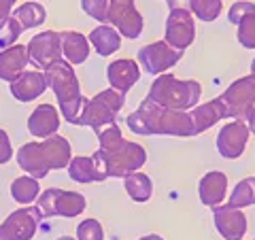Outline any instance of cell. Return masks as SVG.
<instances>
[{
    "mask_svg": "<svg viewBox=\"0 0 255 240\" xmlns=\"http://www.w3.org/2000/svg\"><path fill=\"white\" fill-rule=\"evenodd\" d=\"M17 164L21 170H26L32 179H45L49 174L51 166L49 159L45 155V149L41 142H26L23 147H19L17 151Z\"/></svg>",
    "mask_w": 255,
    "mask_h": 240,
    "instance_id": "cell-15",
    "label": "cell"
},
{
    "mask_svg": "<svg viewBox=\"0 0 255 240\" xmlns=\"http://www.w3.org/2000/svg\"><path fill=\"white\" fill-rule=\"evenodd\" d=\"M13 17L17 19L21 30H30V28H38L47 19V11H45V6L38 2H26V4H21L19 9H15Z\"/></svg>",
    "mask_w": 255,
    "mask_h": 240,
    "instance_id": "cell-27",
    "label": "cell"
},
{
    "mask_svg": "<svg viewBox=\"0 0 255 240\" xmlns=\"http://www.w3.org/2000/svg\"><path fill=\"white\" fill-rule=\"evenodd\" d=\"M96 153L105 164L109 177H128L132 172H138L147 162L145 147H140L138 142H128V140L119 149L111 151V153H102V151H96Z\"/></svg>",
    "mask_w": 255,
    "mask_h": 240,
    "instance_id": "cell-5",
    "label": "cell"
},
{
    "mask_svg": "<svg viewBox=\"0 0 255 240\" xmlns=\"http://www.w3.org/2000/svg\"><path fill=\"white\" fill-rule=\"evenodd\" d=\"M58 240H75V238H70V236H62V238H58Z\"/></svg>",
    "mask_w": 255,
    "mask_h": 240,
    "instance_id": "cell-43",
    "label": "cell"
},
{
    "mask_svg": "<svg viewBox=\"0 0 255 240\" xmlns=\"http://www.w3.org/2000/svg\"><path fill=\"white\" fill-rule=\"evenodd\" d=\"M96 134H98V140H100V149L98 151H102V153H111V151L119 149L126 142V138L122 136V130H119V125L115 121L105 125Z\"/></svg>",
    "mask_w": 255,
    "mask_h": 240,
    "instance_id": "cell-30",
    "label": "cell"
},
{
    "mask_svg": "<svg viewBox=\"0 0 255 240\" xmlns=\"http://www.w3.org/2000/svg\"><path fill=\"white\" fill-rule=\"evenodd\" d=\"M253 13H255V2H251V0H236L228 11V21L238 26L247 15H253Z\"/></svg>",
    "mask_w": 255,
    "mask_h": 240,
    "instance_id": "cell-35",
    "label": "cell"
},
{
    "mask_svg": "<svg viewBox=\"0 0 255 240\" xmlns=\"http://www.w3.org/2000/svg\"><path fill=\"white\" fill-rule=\"evenodd\" d=\"M219 102L223 107V113H226V119L232 117L236 121H245L255 105V79L249 75L234 81L219 96Z\"/></svg>",
    "mask_w": 255,
    "mask_h": 240,
    "instance_id": "cell-7",
    "label": "cell"
},
{
    "mask_svg": "<svg viewBox=\"0 0 255 240\" xmlns=\"http://www.w3.org/2000/svg\"><path fill=\"white\" fill-rule=\"evenodd\" d=\"M249 127L245 121H230L219 130L217 134V151L221 153V157L226 159H238L245 149L247 142H249Z\"/></svg>",
    "mask_w": 255,
    "mask_h": 240,
    "instance_id": "cell-12",
    "label": "cell"
},
{
    "mask_svg": "<svg viewBox=\"0 0 255 240\" xmlns=\"http://www.w3.org/2000/svg\"><path fill=\"white\" fill-rule=\"evenodd\" d=\"M81 9L90 15V17L107 23V13H109V0H81Z\"/></svg>",
    "mask_w": 255,
    "mask_h": 240,
    "instance_id": "cell-36",
    "label": "cell"
},
{
    "mask_svg": "<svg viewBox=\"0 0 255 240\" xmlns=\"http://www.w3.org/2000/svg\"><path fill=\"white\" fill-rule=\"evenodd\" d=\"M124 185L126 191L134 202H149L151 196H153V183L147 177L145 172H132L124 177Z\"/></svg>",
    "mask_w": 255,
    "mask_h": 240,
    "instance_id": "cell-26",
    "label": "cell"
},
{
    "mask_svg": "<svg viewBox=\"0 0 255 240\" xmlns=\"http://www.w3.org/2000/svg\"><path fill=\"white\" fill-rule=\"evenodd\" d=\"M245 123H247V127H249V132L255 134V105H253V109L249 111V115H247Z\"/></svg>",
    "mask_w": 255,
    "mask_h": 240,
    "instance_id": "cell-40",
    "label": "cell"
},
{
    "mask_svg": "<svg viewBox=\"0 0 255 240\" xmlns=\"http://www.w3.org/2000/svg\"><path fill=\"white\" fill-rule=\"evenodd\" d=\"M198 194H200V200H202L204 206L217 209L228 196V177L219 170L206 172L200 179V189H198Z\"/></svg>",
    "mask_w": 255,
    "mask_h": 240,
    "instance_id": "cell-19",
    "label": "cell"
},
{
    "mask_svg": "<svg viewBox=\"0 0 255 240\" xmlns=\"http://www.w3.org/2000/svg\"><path fill=\"white\" fill-rule=\"evenodd\" d=\"M45 81L47 87H51L55 98L60 102V109L73 105L75 100L81 98V90H79V79L73 66L66 60L53 62L49 68H45Z\"/></svg>",
    "mask_w": 255,
    "mask_h": 240,
    "instance_id": "cell-6",
    "label": "cell"
},
{
    "mask_svg": "<svg viewBox=\"0 0 255 240\" xmlns=\"http://www.w3.org/2000/svg\"><path fill=\"white\" fill-rule=\"evenodd\" d=\"M41 145L45 149L47 159H49L51 170H53V168L68 166L70 159H73V157H70V155H73V151H70V142L66 138H62V136H58V134H53V136H49V138H45Z\"/></svg>",
    "mask_w": 255,
    "mask_h": 240,
    "instance_id": "cell-25",
    "label": "cell"
},
{
    "mask_svg": "<svg viewBox=\"0 0 255 240\" xmlns=\"http://www.w3.org/2000/svg\"><path fill=\"white\" fill-rule=\"evenodd\" d=\"M107 23H111L119 34L128 38H138L142 34V26H145L134 0H109Z\"/></svg>",
    "mask_w": 255,
    "mask_h": 240,
    "instance_id": "cell-8",
    "label": "cell"
},
{
    "mask_svg": "<svg viewBox=\"0 0 255 240\" xmlns=\"http://www.w3.org/2000/svg\"><path fill=\"white\" fill-rule=\"evenodd\" d=\"M124 102H126V96L115 90H105V92L96 94L94 98L87 100L79 125H87V127H92L94 132L102 130L105 125L115 121V117L119 111H122Z\"/></svg>",
    "mask_w": 255,
    "mask_h": 240,
    "instance_id": "cell-4",
    "label": "cell"
},
{
    "mask_svg": "<svg viewBox=\"0 0 255 240\" xmlns=\"http://www.w3.org/2000/svg\"><path fill=\"white\" fill-rule=\"evenodd\" d=\"M11 157H13V147H11L9 134L0 127V164H6Z\"/></svg>",
    "mask_w": 255,
    "mask_h": 240,
    "instance_id": "cell-37",
    "label": "cell"
},
{
    "mask_svg": "<svg viewBox=\"0 0 255 240\" xmlns=\"http://www.w3.org/2000/svg\"><path fill=\"white\" fill-rule=\"evenodd\" d=\"M138 240H164L162 236H157V234H151V236H145V238H138Z\"/></svg>",
    "mask_w": 255,
    "mask_h": 240,
    "instance_id": "cell-42",
    "label": "cell"
},
{
    "mask_svg": "<svg viewBox=\"0 0 255 240\" xmlns=\"http://www.w3.org/2000/svg\"><path fill=\"white\" fill-rule=\"evenodd\" d=\"M77 238L79 240H105V232L98 219H85L79 223L77 228Z\"/></svg>",
    "mask_w": 255,
    "mask_h": 240,
    "instance_id": "cell-34",
    "label": "cell"
},
{
    "mask_svg": "<svg viewBox=\"0 0 255 240\" xmlns=\"http://www.w3.org/2000/svg\"><path fill=\"white\" fill-rule=\"evenodd\" d=\"M28 130L36 138H49L60 130V113L53 105H38L28 117Z\"/></svg>",
    "mask_w": 255,
    "mask_h": 240,
    "instance_id": "cell-17",
    "label": "cell"
},
{
    "mask_svg": "<svg viewBox=\"0 0 255 240\" xmlns=\"http://www.w3.org/2000/svg\"><path fill=\"white\" fill-rule=\"evenodd\" d=\"M202 96V85L189 79V81H181L170 73L159 75L149 87L147 100L162 109H172V111H189L200 102Z\"/></svg>",
    "mask_w": 255,
    "mask_h": 240,
    "instance_id": "cell-2",
    "label": "cell"
},
{
    "mask_svg": "<svg viewBox=\"0 0 255 240\" xmlns=\"http://www.w3.org/2000/svg\"><path fill=\"white\" fill-rule=\"evenodd\" d=\"M85 198L83 194L79 191H66V189H45L41 196L36 198V213L41 219H47V217H77L85 211Z\"/></svg>",
    "mask_w": 255,
    "mask_h": 240,
    "instance_id": "cell-3",
    "label": "cell"
},
{
    "mask_svg": "<svg viewBox=\"0 0 255 240\" xmlns=\"http://www.w3.org/2000/svg\"><path fill=\"white\" fill-rule=\"evenodd\" d=\"M0 240H17L4 226H0Z\"/></svg>",
    "mask_w": 255,
    "mask_h": 240,
    "instance_id": "cell-41",
    "label": "cell"
},
{
    "mask_svg": "<svg viewBox=\"0 0 255 240\" xmlns=\"http://www.w3.org/2000/svg\"><path fill=\"white\" fill-rule=\"evenodd\" d=\"M255 204V177H247L236 183V187L230 194L228 206L232 209H247V206Z\"/></svg>",
    "mask_w": 255,
    "mask_h": 240,
    "instance_id": "cell-29",
    "label": "cell"
},
{
    "mask_svg": "<svg viewBox=\"0 0 255 240\" xmlns=\"http://www.w3.org/2000/svg\"><path fill=\"white\" fill-rule=\"evenodd\" d=\"M68 177L77 183H94V181L98 183V181H105L109 174L98 153H94V155H79L70 159Z\"/></svg>",
    "mask_w": 255,
    "mask_h": 240,
    "instance_id": "cell-16",
    "label": "cell"
},
{
    "mask_svg": "<svg viewBox=\"0 0 255 240\" xmlns=\"http://www.w3.org/2000/svg\"><path fill=\"white\" fill-rule=\"evenodd\" d=\"M21 34V26L17 23L15 17H9L2 26H0V49H6V47H11L15 41H17V36Z\"/></svg>",
    "mask_w": 255,
    "mask_h": 240,
    "instance_id": "cell-33",
    "label": "cell"
},
{
    "mask_svg": "<svg viewBox=\"0 0 255 240\" xmlns=\"http://www.w3.org/2000/svg\"><path fill=\"white\" fill-rule=\"evenodd\" d=\"M181 58H183V51L172 49L166 41L151 43L138 49V62L149 75H164V70L179 64Z\"/></svg>",
    "mask_w": 255,
    "mask_h": 240,
    "instance_id": "cell-9",
    "label": "cell"
},
{
    "mask_svg": "<svg viewBox=\"0 0 255 240\" xmlns=\"http://www.w3.org/2000/svg\"><path fill=\"white\" fill-rule=\"evenodd\" d=\"M189 119H191V125H194V136H196V134L206 132L217 121H221V119H226V113H223V107H221L219 98H215L211 102H206V105L191 109Z\"/></svg>",
    "mask_w": 255,
    "mask_h": 240,
    "instance_id": "cell-22",
    "label": "cell"
},
{
    "mask_svg": "<svg viewBox=\"0 0 255 240\" xmlns=\"http://www.w3.org/2000/svg\"><path fill=\"white\" fill-rule=\"evenodd\" d=\"M60 43H62V55L66 58V62L73 64H83L90 55V41L75 30L60 32Z\"/></svg>",
    "mask_w": 255,
    "mask_h": 240,
    "instance_id": "cell-23",
    "label": "cell"
},
{
    "mask_svg": "<svg viewBox=\"0 0 255 240\" xmlns=\"http://www.w3.org/2000/svg\"><path fill=\"white\" fill-rule=\"evenodd\" d=\"M221 0H191L189 2V13L202 21H215L221 15Z\"/></svg>",
    "mask_w": 255,
    "mask_h": 240,
    "instance_id": "cell-31",
    "label": "cell"
},
{
    "mask_svg": "<svg viewBox=\"0 0 255 240\" xmlns=\"http://www.w3.org/2000/svg\"><path fill=\"white\" fill-rule=\"evenodd\" d=\"M196 38V21L194 15L189 11L183 9H174L168 13V19H166V38L172 49L177 51H185L187 47L194 43Z\"/></svg>",
    "mask_w": 255,
    "mask_h": 240,
    "instance_id": "cell-10",
    "label": "cell"
},
{
    "mask_svg": "<svg viewBox=\"0 0 255 240\" xmlns=\"http://www.w3.org/2000/svg\"><path fill=\"white\" fill-rule=\"evenodd\" d=\"M17 2V0H0V26L11 17V6Z\"/></svg>",
    "mask_w": 255,
    "mask_h": 240,
    "instance_id": "cell-38",
    "label": "cell"
},
{
    "mask_svg": "<svg viewBox=\"0 0 255 240\" xmlns=\"http://www.w3.org/2000/svg\"><path fill=\"white\" fill-rule=\"evenodd\" d=\"M128 127L134 134H166V136H179V138H189L194 136V125L187 111H172L153 105L151 100H142L138 111L128 115Z\"/></svg>",
    "mask_w": 255,
    "mask_h": 240,
    "instance_id": "cell-1",
    "label": "cell"
},
{
    "mask_svg": "<svg viewBox=\"0 0 255 240\" xmlns=\"http://www.w3.org/2000/svg\"><path fill=\"white\" fill-rule=\"evenodd\" d=\"M38 219L41 217H38L34 206H26V209H19V211L11 213L2 226L9 230L17 240H30L32 236H34V232H36Z\"/></svg>",
    "mask_w": 255,
    "mask_h": 240,
    "instance_id": "cell-21",
    "label": "cell"
},
{
    "mask_svg": "<svg viewBox=\"0 0 255 240\" xmlns=\"http://www.w3.org/2000/svg\"><path fill=\"white\" fill-rule=\"evenodd\" d=\"M47 90L45 75L38 70H23V73L11 81V94L19 102H32Z\"/></svg>",
    "mask_w": 255,
    "mask_h": 240,
    "instance_id": "cell-20",
    "label": "cell"
},
{
    "mask_svg": "<svg viewBox=\"0 0 255 240\" xmlns=\"http://www.w3.org/2000/svg\"><path fill=\"white\" fill-rule=\"evenodd\" d=\"M213 221L219 234L226 240H243L247 234V215L243 209L217 206L213 209Z\"/></svg>",
    "mask_w": 255,
    "mask_h": 240,
    "instance_id": "cell-13",
    "label": "cell"
},
{
    "mask_svg": "<svg viewBox=\"0 0 255 240\" xmlns=\"http://www.w3.org/2000/svg\"><path fill=\"white\" fill-rule=\"evenodd\" d=\"M28 55L38 68H49L53 62L62 60V43L60 32L45 30L41 34L32 36L28 43Z\"/></svg>",
    "mask_w": 255,
    "mask_h": 240,
    "instance_id": "cell-11",
    "label": "cell"
},
{
    "mask_svg": "<svg viewBox=\"0 0 255 240\" xmlns=\"http://www.w3.org/2000/svg\"><path fill=\"white\" fill-rule=\"evenodd\" d=\"M107 79L111 83V90H115V92L126 96L140 79V68H138V64L134 60H130V58L128 60H115V62L109 64Z\"/></svg>",
    "mask_w": 255,
    "mask_h": 240,
    "instance_id": "cell-14",
    "label": "cell"
},
{
    "mask_svg": "<svg viewBox=\"0 0 255 240\" xmlns=\"http://www.w3.org/2000/svg\"><path fill=\"white\" fill-rule=\"evenodd\" d=\"M11 196L15 202H19V204H32L34 200L41 196V187H38V179H32V177H19V179H15L13 181V185H11Z\"/></svg>",
    "mask_w": 255,
    "mask_h": 240,
    "instance_id": "cell-28",
    "label": "cell"
},
{
    "mask_svg": "<svg viewBox=\"0 0 255 240\" xmlns=\"http://www.w3.org/2000/svg\"><path fill=\"white\" fill-rule=\"evenodd\" d=\"M30 62L26 45H11L0 51V79L2 81H15Z\"/></svg>",
    "mask_w": 255,
    "mask_h": 240,
    "instance_id": "cell-18",
    "label": "cell"
},
{
    "mask_svg": "<svg viewBox=\"0 0 255 240\" xmlns=\"http://www.w3.org/2000/svg\"><path fill=\"white\" fill-rule=\"evenodd\" d=\"M238 43L247 49H255V13L238 23Z\"/></svg>",
    "mask_w": 255,
    "mask_h": 240,
    "instance_id": "cell-32",
    "label": "cell"
},
{
    "mask_svg": "<svg viewBox=\"0 0 255 240\" xmlns=\"http://www.w3.org/2000/svg\"><path fill=\"white\" fill-rule=\"evenodd\" d=\"M168 2V9L174 11V9H183V11H189V2L191 0H166Z\"/></svg>",
    "mask_w": 255,
    "mask_h": 240,
    "instance_id": "cell-39",
    "label": "cell"
},
{
    "mask_svg": "<svg viewBox=\"0 0 255 240\" xmlns=\"http://www.w3.org/2000/svg\"><path fill=\"white\" fill-rule=\"evenodd\" d=\"M94 49L98 55H102V58H107V55L119 51V47H122V34L113 28V26H107V23H102V26L94 28L90 38H87Z\"/></svg>",
    "mask_w": 255,
    "mask_h": 240,
    "instance_id": "cell-24",
    "label": "cell"
}]
</instances>
